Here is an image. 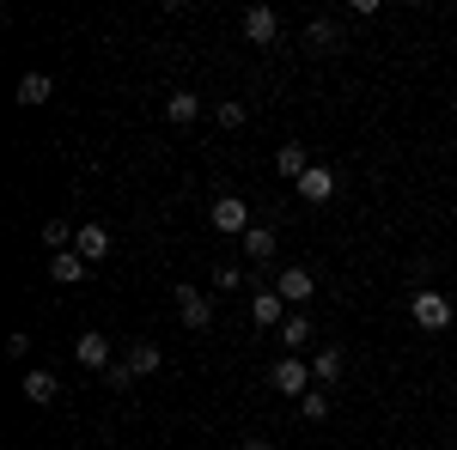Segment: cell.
I'll return each instance as SVG.
<instances>
[{
  "mask_svg": "<svg viewBox=\"0 0 457 450\" xmlns=\"http://www.w3.org/2000/svg\"><path fill=\"white\" fill-rule=\"evenodd\" d=\"M213 122H220V128H245V122H250L245 98H220V104H213Z\"/></svg>",
  "mask_w": 457,
  "mask_h": 450,
  "instance_id": "obj_20",
  "label": "cell"
},
{
  "mask_svg": "<svg viewBox=\"0 0 457 450\" xmlns=\"http://www.w3.org/2000/svg\"><path fill=\"white\" fill-rule=\"evenodd\" d=\"M269 383H275V389H281V396H312V365H305V359H299V353H281V359H275V372H269Z\"/></svg>",
  "mask_w": 457,
  "mask_h": 450,
  "instance_id": "obj_3",
  "label": "cell"
},
{
  "mask_svg": "<svg viewBox=\"0 0 457 450\" xmlns=\"http://www.w3.org/2000/svg\"><path fill=\"white\" fill-rule=\"evenodd\" d=\"M86 268H92V262H86L79 250H55V256H49V280H55V286H79Z\"/></svg>",
  "mask_w": 457,
  "mask_h": 450,
  "instance_id": "obj_10",
  "label": "cell"
},
{
  "mask_svg": "<svg viewBox=\"0 0 457 450\" xmlns=\"http://www.w3.org/2000/svg\"><path fill=\"white\" fill-rule=\"evenodd\" d=\"M299 414H305V420H329V389H312V396H299Z\"/></svg>",
  "mask_w": 457,
  "mask_h": 450,
  "instance_id": "obj_23",
  "label": "cell"
},
{
  "mask_svg": "<svg viewBox=\"0 0 457 450\" xmlns=\"http://www.w3.org/2000/svg\"><path fill=\"white\" fill-rule=\"evenodd\" d=\"M12 98H19V104H25V110H43V104H49V98H55V79H49V73H25Z\"/></svg>",
  "mask_w": 457,
  "mask_h": 450,
  "instance_id": "obj_15",
  "label": "cell"
},
{
  "mask_svg": "<svg viewBox=\"0 0 457 450\" xmlns=\"http://www.w3.org/2000/svg\"><path fill=\"white\" fill-rule=\"evenodd\" d=\"M122 365H129L135 378H153V372L165 365V353H159V341H129V353H122Z\"/></svg>",
  "mask_w": 457,
  "mask_h": 450,
  "instance_id": "obj_13",
  "label": "cell"
},
{
  "mask_svg": "<svg viewBox=\"0 0 457 450\" xmlns=\"http://www.w3.org/2000/svg\"><path fill=\"white\" fill-rule=\"evenodd\" d=\"M195 116H202V98H195V92H171V98H165V122H177V128H189Z\"/></svg>",
  "mask_w": 457,
  "mask_h": 450,
  "instance_id": "obj_17",
  "label": "cell"
},
{
  "mask_svg": "<svg viewBox=\"0 0 457 450\" xmlns=\"http://www.w3.org/2000/svg\"><path fill=\"white\" fill-rule=\"evenodd\" d=\"M238 450H275L269 438H238Z\"/></svg>",
  "mask_w": 457,
  "mask_h": 450,
  "instance_id": "obj_27",
  "label": "cell"
},
{
  "mask_svg": "<svg viewBox=\"0 0 457 450\" xmlns=\"http://www.w3.org/2000/svg\"><path fill=\"white\" fill-rule=\"evenodd\" d=\"M104 383H110V389H135V372H129V365L116 359V365H110V372H104Z\"/></svg>",
  "mask_w": 457,
  "mask_h": 450,
  "instance_id": "obj_25",
  "label": "cell"
},
{
  "mask_svg": "<svg viewBox=\"0 0 457 450\" xmlns=\"http://www.w3.org/2000/svg\"><path fill=\"white\" fill-rule=\"evenodd\" d=\"M6 353H12V359H25V353H31V335H25V329H12V335H6Z\"/></svg>",
  "mask_w": 457,
  "mask_h": 450,
  "instance_id": "obj_26",
  "label": "cell"
},
{
  "mask_svg": "<svg viewBox=\"0 0 457 450\" xmlns=\"http://www.w3.org/2000/svg\"><path fill=\"white\" fill-rule=\"evenodd\" d=\"M73 359H79V372H110V365H116V347H110V335L86 329V335L73 341Z\"/></svg>",
  "mask_w": 457,
  "mask_h": 450,
  "instance_id": "obj_4",
  "label": "cell"
},
{
  "mask_svg": "<svg viewBox=\"0 0 457 450\" xmlns=\"http://www.w3.org/2000/svg\"><path fill=\"white\" fill-rule=\"evenodd\" d=\"M281 311H287V299L275 286H256V292H250V323H256V329H281L287 323Z\"/></svg>",
  "mask_w": 457,
  "mask_h": 450,
  "instance_id": "obj_8",
  "label": "cell"
},
{
  "mask_svg": "<svg viewBox=\"0 0 457 450\" xmlns=\"http://www.w3.org/2000/svg\"><path fill=\"white\" fill-rule=\"evenodd\" d=\"M238 243L250 250V262H256V268H269V262H275V243H281V238H275V225H262V219H256V225H250Z\"/></svg>",
  "mask_w": 457,
  "mask_h": 450,
  "instance_id": "obj_12",
  "label": "cell"
},
{
  "mask_svg": "<svg viewBox=\"0 0 457 450\" xmlns=\"http://www.w3.org/2000/svg\"><path fill=\"white\" fill-rule=\"evenodd\" d=\"M245 37L256 43V49H275V43H281V12H275V6H250L245 12Z\"/></svg>",
  "mask_w": 457,
  "mask_h": 450,
  "instance_id": "obj_6",
  "label": "cell"
},
{
  "mask_svg": "<svg viewBox=\"0 0 457 450\" xmlns=\"http://www.w3.org/2000/svg\"><path fill=\"white\" fill-rule=\"evenodd\" d=\"M305 43H312V49H323V55H329V49H336V43H342V31H336V19H312V25H305Z\"/></svg>",
  "mask_w": 457,
  "mask_h": 450,
  "instance_id": "obj_18",
  "label": "cell"
},
{
  "mask_svg": "<svg viewBox=\"0 0 457 450\" xmlns=\"http://www.w3.org/2000/svg\"><path fill=\"white\" fill-rule=\"evenodd\" d=\"M213 286H220V292H238V286H250V274L226 262V268H213Z\"/></svg>",
  "mask_w": 457,
  "mask_h": 450,
  "instance_id": "obj_24",
  "label": "cell"
},
{
  "mask_svg": "<svg viewBox=\"0 0 457 450\" xmlns=\"http://www.w3.org/2000/svg\"><path fill=\"white\" fill-rule=\"evenodd\" d=\"M177 316H183V329H213V299L195 286H177Z\"/></svg>",
  "mask_w": 457,
  "mask_h": 450,
  "instance_id": "obj_7",
  "label": "cell"
},
{
  "mask_svg": "<svg viewBox=\"0 0 457 450\" xmlns=\"http://www.w3.org/2000/svg\"><path fill=\"white\" fill-rule=\"evenodd\" d=\"M275 171H281L287 183H299V176L312 171V152H305V146H293V140H287L281 152H275Z\"/></svg>",
  "mask_w": 457,
  "mask_h": 450,
  "instance_id": "obj_16",
  "label": "cell"
},
{
  "mask_svg": "<svg viewBox=\"0 0 457 450\" xmlns=\"http://www.w3.org/2000/svg\"><path fill=\"white\" fill-rule=\"evenodd\" d=\"M299 189V201H312V208H323V201H336V189H342V176L329 171V165H312V171L293 183Z\"/></svg>",
  "mask_w": 457,
  "mask_h": 450,
  "instance_id": "obj_5",
  "label": "cell"
},
{
  "mask_svg": "<svg viewBox=\"0 0 457 450\" xmlns=\"http://www.w3.org/2000/svg\"><path fill=\"white\" fill-rule=\"evenodd\" d=\"M409 316H415V329H427V335H439V329H452V299L445 292H433V286H421V292H409Z\"/></svg>",
  "mask_w": 457,
  "mask_h": 450,
  "instance_id": "obj_1",
  "label": "cell"
},
{
  "mask_svg": "<svg viewBox=\"0 0 457 450\" xmlns=\"http://www.w3.org/2000/svg\"><path fill=\"white\" fill-rule=\"evenodd\" d=\"M19 389H25V402H31V408H49V402L62 396L55 372H43V365H37V372H25V383H19Z\"/></svg>",
  "mask_w": 457,
  "mask_h": 450,
  "instance_id": "obj_14",
  "label": "cell"
},
{
  "mask_svg": "<svg viewBox=\"0 0 457 450\" xmlns=\"http://www.w3.org/2000/svg\"><path fill=\"white\" fill-rule=\"evenodd\" d=\"M208 219H213V232H226V238H245L250 225V208H245V195H213V208H208Z\"/></svg>",
  "mask_w": 457,
  "mask_h": 450,
  "instance_id": "obj_2",
  "label": "cell"
},
{
  "mask_svg": "<svg viewBox=\"0 0 457 450\" xmlns=\"http://www.w3.org/2000/svg\"><path fill=\"white\" fill-rule=\"evenodd\" d=\"M73 232H79V225H68V219H49V225H43V243H49V250H73Z\"/></svg>",
  "mask_w": 457,
  "mask_h": 450,
  "instance_id": "obj_22",
  "label": "cell"
},
{
  "mask_svg": "<svg viewBox=\"0 0 457 450\" xmlns=\"http://www.w3.org/2000/svg\"><path fill=\"white\" fill-rule=\"evenodd\" d=\"M305 341H312V316H287V323H281V347H287V353H299Z\"/></svg>",
  "mask_w": 457,
  "mask_h": 450,
  "instance_id": "obj_21",
  "label": "cell"
},
{
  "mask_svg": "<svg viewBox=\"0 0 457 450\" xmlns=\"http://www.w3.org/2000/svg\"><path fill=\"white\" fill-rule=\"evenodd\" d=\"M73 250H79L86 262H104V256H110V232L98 225V219H86V225L73 232Z\"/></svg>",
  "mask_w": 457,
  "mask_h": 450,
  "instance_id": "obj_11",
  "label": "cell"
},
{
  "mask_svg": "<svg viewBox=\"0 0 457 450\" xmlns=\"http://www.w3.org/2000/svg\"><path fill=\"white\" fill-rule=\"evenodd\" d=\"M452 450H457V432H452Z\"/></svg>",
  "mask_w": 457,
  "mask_h": 450,
  "instance_id": "obj_28",
  "label": "cell"
},
{
  "mask_svg": "<svg viewBox=\"0 0 457 450\" xmlns=\"http://www.w3.org/2000/svg\"><path fill=\"white\" fill-rule=\"evenodd\" d=\"M312 378L317 383H336V378H342V347H323V353H317V359H312Z\"/></svg>",
  "mask_w": 457,
  "mask_h": 450,
  "instance_id": "obj_19",
  "label": "cell"
},
{
  "mask_svg": "<svg viewBox=\"0 0 457 450\" xmlns=\"http://www.w3.org/2000/svg\"><path fill=\"white\" fill-rule=\"evenodd\" d=\"M275 292H281L287 305H312V299H317L312 268H281V274H275Z\"/></svg>",
  "mask_w": 457,
  "mask_h": 450,
  "instance_id": "obj_9",
  "label": "cell"
}]
</instances>
